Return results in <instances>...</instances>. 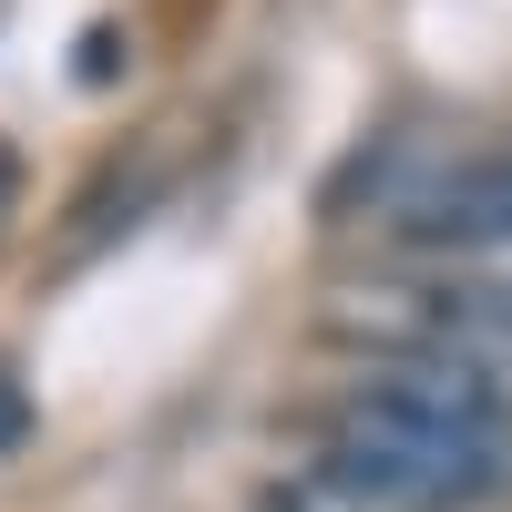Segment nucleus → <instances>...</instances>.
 Masks as SVG:
<instances>
[{
	"instance_id": "f03ea898",
	"label": "nucleus",
	"mask_w": 512,
	"mask_h": 512,
	"mask_svg": "<svg viewBox=\"0 0 512 512\" xmlns=\"http://www.w3.org/2000/svg\"><path fill=\"white\" fill-rule=\"evenodd\" d=\"M21 441H31V390H21V369L0 359V461H11Z\"/></svg>"
},
{
	"instance_id": "f257e3e1",
	"label": "nucleus",
	"mask_w": 512,
	"mask_h": 512,
	"mask_svg": "<svg viewBox=\"0 0 512 512\" xmlns=\"http://www.w3.org/2000/svg\"><path fill=\"white\" fill-rule=\"evenodd\" d=\"M502 441L512 420L431 410L410 379L369 369L318 431V482L349 512H472L482 492H502Z\"/></svg>"
},
{
	"instance_id": "7ed1b4c3",
	"label": "nucleus",
	"mask_w": 512,
	"mask_h": 512,
	"mask_svg": "<svg viewBox=\"0 0 512 512\" xmlns=\"http://www.w3.org/2000/svg\"><path fill=\"white\" fill-rule=\"evenodd\" d=\"M21 216V144H0V226Z\"/></svg>"
}]
</instances>
